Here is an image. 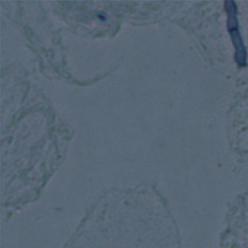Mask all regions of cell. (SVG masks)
Wrapping results in <instances>:
<instances>
[{
  "label": "cell",
  "mask_w": 248,
  "mask_h": 248,
  "mask_svg": "<svg viewBox=\"0 0 248 248\" xmlns=\"http://www.w3.org/2000/svg\"><path fill=\"white\" fill-rule=\"evenodd\" d=\"M101 224L91 218L67 248H178L175 231L163 214L143 224Z\"/></svg>",
  "instance_id": "6da1fadb"
}]
</instances>
